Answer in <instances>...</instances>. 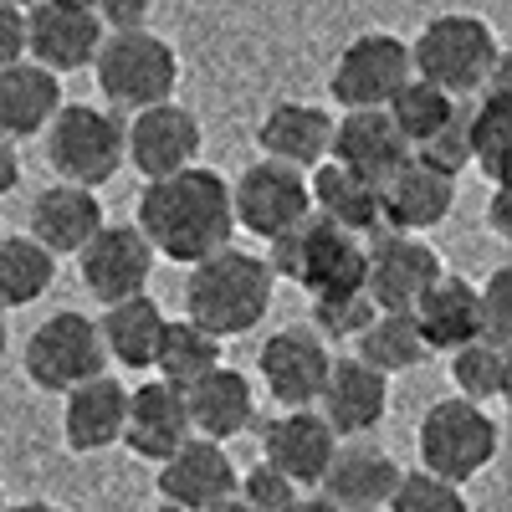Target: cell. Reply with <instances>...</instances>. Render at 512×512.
I'll list each match as a JSON object with an SVG mask.
<instances>
[{
  "instance_id": "cell-27",
  "label": "cell",
  "mask_w": 512,
  "mask_h": 512,
  "mask_svg": "<svg viewBox=\"0 0 512 512\" xmlns=\"http://www.w3.org/2000/svg\"><path fill=\"white\" fill-rule=\"evenodd\" d=\"M328 139H333V118L318 103H277L256 123V149H262V159L287 164L297 175H308V169H318L328 159Z\"/></svg>"
},
{
  "instance_id": "cell-20",
  "label": "cell",
  "mask_w": 512,
  "mask_h": 512,
  "mask_svg": "<svg viewBox=\"0 0 512 512\" xmlns=\"http://www.w3.org/2000/svg\"><path fill=\"white\" fill-rule=\"evenodd\" d=\"M328 159L338 169H349V175L369 180V185H384L410 159V144L395 134V123H390V113H384V108H359V113L333 118Z\"/></svg>"
},
{
  "instance_id": "cell-39",
  "label": "cell",
  "mask_w": 512,
  "mask_h": 512,
  "mask_svg": "<svg viewBox=\"0 0 512 512\" xmlns=\"http://www.w3.org/2000/svg\"><path fill=\"white\" fill-rule=\"evenodd\" d=\"M379 308L369 303V292H338V297H313V333L323 338H359L364 328H369V318H374Z\"/></svg>"
},
{
  "instance_id": "cell-6",
  "label": "cell",
  "mask_w": 512,
  "mask_h": 512,
  "mask_svg": "<svg viewBox=\"0 0 512 512\" xmlns=\"http://www.w3.org/2000/svg\"><path fill=\"white\" fill-rule=\"evenodd\" d=\"M497 446H502V431L497 420L472 405V400H436L431 410H425L420 431H415V451H420V472H431L441 482H472L482 477L487 466L497 461Z\"/></svg>"
},
{
  "instance_id": "cell-35",
  "label": "cell",
  "mask_w": 512,
  "mask_h": 512,
  "mask_svg": "<svg viewBox=\"0 0 512 512\" xmlns=\"http://www.w3.org/2000/svg\"><path fill=\"white\" fill-rule=\"evenodd\" d=\"M461 98H446L441 88H431V82H420V77H410L405 88L384 103V113H390V123H395V134L410 144V154L415 149H425L436 134H441V123L451 118V108H456Z\"/></svg>"
},
{
  "instance_id": "cell-19",
  "label": "cell",
  "mask_w": 512,
  "mask_h": 512,
  "mask_svg": "<svg viewBox=\"0 0 512 512\" xmlns=\"http://www.w3.org/2000/svg\"><path fill=\"white\" fill-rule=\"evenodd\" d=\"M154 487L169 507H180V512H210L216 502L236 497V466H231L226 446L190 436L175 456L159 461Z\"/></svg>"
},
{
  "instance_id": "cell-38",
  "label": "cell",
  "mask_w": 512,
  "mask_h": 512,
  "mask_svg": "<svg viewBox=\"0 0 512 512\" xmlns=\"http://www.w3.org/2000/svg\"><path fill=\"white\" fill-rule=\"evenodd\" d=\"M384 507L390 512H466V497H461L456 482H441V477L415 466V472H400V482H395Z\"/></svg>"
},
{
  "instance_id": "cell-1",
  "label": "cell",
  "mask_w": 512,
  "mask_h": 512,
  "mask_svg": "<svg viewBox=\"0 0 512 512\" xmlns=\"http://www.w3.org/2000/svg\"><path fill=\"white\" fill-rule=\"evenodd\" d=\"M139 236L149 241L154 256H169L180 267H195L216 256L236 236L231 216V185L205 164H190L180 175L149 180L139 190Z\"/></svg>"
},
{
  "instance_id": "cell-50",
  "label": "cell",
  "mask_w": 512,
  "mask_h": 512,
  "mask_svg": "<svg viewBox=\"0 0 512 512\" xmlns=\"http://www.w3.org/2000/svg\"><path fill=\"white\" fill-rule=\"evenodd\" d=\"M6 349H11V333H6V313H0V359H6Z\"/></svg>"
},
{
  "instance_id": "cell-11",
  "label": "cell",
  "mask_w": 512,
  "mask_h": 512,
  "mask_svg": "<svg viewBox=\"0 0 512 512\" xmlns=\"http://www.w3.org/2000/svg\"><path fill=\"white\" fill-rule=\"evenodd\" d=\"M441 256L436 246H425L420 236L400 231H374L364 241V292L379 313H405L415 308V297L441 277Z\"/></svg>"
},
{
  "instance_id": "cell-17",
  "label": "cell",
  "mask_w": 512,
  "mask_h": 512,
  "mask_svg": "<svg viewBox=\"0 0 512 512\" xmlns=\"http://www.w3.org/2000/svg\"><path fill=\"white\" fill-rule=\"evenodd\" d=\"M98 47H103V21L93 11L47 6V0H36L26 11V62L47 67L52 77L93 67Z\"/></svg>"
},
{
  "instance_id": "cell-49",
  "label": "cell",
  "mask_w": 512,
  "mask_h": 512,
  "mask_svg": "<svg viewBox=\"0 0 512 512\" xmlns=\"http://www.w3.org/2000/svg\"><path fill=\"white\" fill-rule=\"evenodd\" d=\"M47 6H72V11H93L98 0H47Z\"/></svg>"
},
{
  "instance_id": "cell-37",
  "label": "cell",
  "mask_w": 512,
  "mask_h": 512,
  "mask_svg": "<svg viewBox=\"0 0 512 512\" xmlns=\"http://www.w3.org/2000/svg\"><path fill=\"white\" fill-rule=\"evenodd\" d=\"M415 159L441 169V175H451V180L461 175L466 164H472V98H461L451 108V118L441 123V134L425 144V149H415Z\"/></svg>"
},
{
  "instance_id": "cell-41",
  "label": "cell",
  "mask_w": 512,
  "mask_h": 512,
  "mask_svg": "<svg viewBox=\"0 0 512 512\" xmlns=\"http://www.w3.org/2000/svg\"><path fill=\"white\" fill-rule=\"evenodd\" d=\"M236 497H241L251 512H287L303 492H297L282 472H272L267 461H256L251 472H236Z\"/></svg>"
},
{
  "instance_id": "cell-25",
  "label": "cell",
  "mask_w": 512,
  "mask_h": 512,
  "mask_svg": "<svg viewBox=\"0 0 512 512\" xmlns=\"http://www.w3.org/2000/svg\"><path fill=\"white\" fill-rule=\"evenodd\" d=\"M103 200L98 190H82V185H47L31 200V241L52 256H77L98 231H103Z\"/></svg>"
},
{
  "instance_id": "cell-23",
  "label": "cell",
  "mask_w": 512,
  "mask_h": 512,
  "mask_svg": "<svg viewBox=\"0 0 512 512\" xmlns=\"http://www.w3.org/2000/svg\"><path fill=\"white\" fill-rule=\"evenodd\" d=\"M134 456L144 461H164L190 441V420H185V400L180 390H169L164 379H144L139 390H128V410H123V436H118Z\"/></svg>"
},
{
  "instance_id": "cell-40",
  "label": "cell",
  "mask_w": 512,
  "mask_h": 512,
  "mask_svg": "<svg viewBox=\"0 0 512 512\" xmlns=\"http://www.w3.org/2000/svg\"><path fill=\"white\" fill-rule=\"evenodd\" d=\"M477 318H482V344L492 349L512 344V267H497L487 287H477Z\"/></svg>"
},
{
  "instance_id": "cell-48",
  "label": "cell",
  "mask_w": 512,
  "mask_h": 512,
  "mask_svg": "<svg viewBox=\"0 0 512 512\" xmlns=\"http://www.w3.org/2000/svg\"><path fill=\"white\" fill-rule=\"evenodd\" d=\"M210 512H251L241 497H226V502H216V507H210Z\"/></svg>"
},
{
  "instance_id": "cell-2",
  "label": "cell",
  "mask_w": 512,
  "mask_h": 512,
  "mask_svg": "<svg viewBox=\"0 0 512 512\" xmlns=\"http://www.w3.org/2000/svg\"><path fill=\"white\" fill-rule=\"evenodd\" d=\"M272 297H277V277L267 272L262 256H251L241 246H226V251H216V256H205V262L190 267L185 318L226 344V338H241L251 328H262Z\"/></svg>"
},
{
  "instance_id": "cell-24",
  "label": "cell",
  "mask_w": 512,
  "mask_h": 512,
  "mask_svg": "<svg viewBox=\"0 0 512 512\" xmlns=\"http://www.w3.org/2000/svg\"><path fill=\"white\" fill-rule=\"evenodd\" d=\"M410 318L420 328L425 354H456V349H466V344H477V338H482L477 287L466 277H451V272H441L431 287L415 297Z\"/></svg>"
},
{
  "instance_id": "cell-14",
  "label": "cell",
  "mask_w": 512,
  "mask_h": 512,
  "mask_svg": "<svg viewBox=\"0 0 512 512\" xmlns=\"http://www.w3.org/2000/svg\"><path fill=\"white\" fill-rule=\"evenodd\" d=\"M159 256L149 251V241L139 236V226H103L88 246L77 251V272L82 287L103 303H123V297H139L154 277Z\"/></svg>"
},
{
  "instance_id": "cell-5",
  "label": "cell",
  "mask_w": 512,
  "mask_h": 512,
  "mask_svg": "<svg viewBox=\"0 0 512 512\" xmlns=\"http://www.w3.org/2000/svg\"><path fill=\"white\" fill-rule=\"evenodd\" d=\"M98 72V93L123 108V113H144L154 103L175 98V82H180V57L164 36H154L149 26L134 31H108L103 47L93 57Z\"/></svg>"
},
{
  "instance_id": "cell-8",
  "label": "cell",
  "mask_w": 512,
  "mask_h": 512,
  "mask_svg": "<svg viewBox=\"0 0 512 512\" xmlns=\"http://www.w3.org/2000/svg\"><path fill=\"white\" fill-rule=\"evenodd\" d=\"M21 364H26V379L36 384V390H47V395H67V390H77L82 379L108 374L98 323L88 313H72V308L41 318L26 333Z\"/></svg>"
},
{
  "instance_id": "cell-4",
  "label": "cell",
  "mask_w": 512,
  "mask_h": 512,
  "mask_svg": "<svg viewBox=\"0 0 512 512\" xmlns=\"http://www.w3.org/2000/svg\"><path fill=\"white\" fill-rule=\"evenodd\" d=\"M272 256H262L277 282H297L308 297H338L364 292V241L333 231L328 221L308 216L277 241H267Z\"/></svg>"
},
{
  "instance_id": "cell-29",
  "label": "cell",
  "mask_w": 512,
  "mask_h": 512,
  "mask_svg": "<svg viewBox=\"0 0 512 512\" xmlns=\"http://www.w3.org/2000/svg\"><path fill=\"white\" fill-rule=\"evenodd\" d=\"M62 108V77H52L36 62H11L0 67V134L11 139H36Z\"/></svg>"
},
{
  "instance_id": "cell-16",
  "label": "cell",
  "mask_w": 512,
  "mask_h": 512,
  "mask_svg": "<svg viewBox=\"0 0 512 512\" xmlns=\"http://www.w3.org/2000/svg\"><path fill=\"white\" fill-rule=\"evenodd\" d=\"M318 415L338 441L369 436L384 425V415H390V379L374 374L359 359H333L323 390H318Z\"/></svg>"
},
{
  "instance_id": "cell-45",
  "label": "cell",
  "mask_w": 512,
  "mask_h": 512,
  "mask_svg": "<svg viewBox=\"0 0 512 512\" xmlns=\"http://www.w3.org/2000/svg\"><path fill=\"white\" fill-rule=\"evenodd\" d=\"M16 185H21V154H16V144L0 139V200H6Z\"/></svg>"
},
{
  "instance_id": "cell-43",
  "label": "cell",
  "mask_w": 512,
  "mask_h": 512,
  "mask_svg": "<svg viewBox=\"0 0 512 512\" xmlns=\"http://www.w3.org/2000/svg\"><path fill=\"white\" fill-rule=\"evenodd\" d=\"M26 62V11L0 6V67Z\"/></svg>"
},
{
  "instance_id": "cell-15",
  "label": "cell",
  "mask_w": 512,
  "mask_h": 512,
  "mask_svg": "<svg viewBox=\"0 0 512 512\" xmlns=\"http://www.w3.org/2000/svg\"><path fill=\"white\" fill-rule=\"evenodd\" d=\"M451 205H456V180L410 154L395 175L379 185V231L425 236L451 216Z\"/></svg>"
},
{
  "instance_id": "cell-12",
  "label": "cell",
  "mask_w": 512,
  "mask_h": 512,
  "mask_svg": "<svg viewBox=\"0 0 512 512\" xmlns=\"http://www.w3.org/2000/svg\"><path fill=\"white\" fill-rule=\"evenodd\" d=\"M231 216L241 231L262 236V241H277L282 231H292L297 221L313 216L308 205V175H297L287 164H251L241 169V180L231 185Z\"/></svg>"
},
{
  "instance_id": "cell-33",
  "label": "cell",
  "mask_w": 512,
  "mask_h": 512,
  "mask_svg": "<svg viewBox=\"0 0 512 512\" xmlns=\"http://www.w3.org/2000/svg\"><path fill=\"white\" fill-rule=\"evenodd\" d=\"M57 282V256L41 251L31 236H0V313L31 308Z\"/></svg>"
},
{
  "instance_id": "cell-9",
  "label": "cell",
  "mask_w": 512,
  "mask_h": 512,
  "mask_svg": "<svg viewBox=\"0 0 512 512\" xmlns=\"http://www.w3.org/2000/svg\"><path fill=\"white\" fill-rule=\"evenodd\" d=\"M410 77L415 72H410L405 41L390 31H364L338 52V62L328 72V93L344 113H359V108H384Z\"/></svg>"
},
{
  "instance_id": "cell-42",
  "label": "cell",
  "mask_w": 512,
  "mask_h": 512,
  "mask_svg": "<svg viewBox=\"0 0 512 512\" xmlns=\"http://www.w3.org/2000/svg\"><path fill=\"white\" fill-rule=\"evenodd\" d=\"M149 11H154V0H98V6H93V16L108 31H134V26L149 21Z\"/></svg>"
},
{
  "instance_id": "cell-47",
  "label": "cell",
  "mask_w": 512,
  "mask_h": 512,
  "mask_svg": "<svg viewBox=\"0 0 512 512\" xmlns=\"http://www.w3.org/2000/svg\"><path fill=\"white\" fill-rule=\"evenodd\" d=\"M6 512H67L57 502H41V497H26V502H6Z\"/></svg>"
},
{
  "instance_id": "cell-32",
  "label": "cell",
  "mask_w": 512,
  "mask_h": 512,
  "mask_svg": "<svg viewBox=\"0 0 512 512\" xmlns=\"http://www.w3.org/2000/svg\"><path fill=\"white\" fill-rule=\"evenodd\" d=\"M221 338H210L205 328H195L190 318H164L159 349H154V374L169 390H190L195 379H205L210 369H221Z\"/></svg>"
},
{
  "instance_id": "cell-3",
  "label": "cell",
  "mask_w": 512,
  "mask_h": 512,
  "mask_svg": "<svg viewBox=\"0 0 512 512\" xmlns=\"http://www.w3.org/2000/svg\"><path fill=\"white\" fill-rule=\"evenodd\" d=\"M410 47V72L420 82L441 88L446 98H477L492 72L502 67V41L497 31L482 21V16H466V11H446V16H431L420 26Z\"/></svg>"
},
{
  "instance_id": "cell-21",
  "label": "cell",
  "mask_w": 512,
  "mask_h": 512,
  "mask_svg": "<svg viewBox=\"0 0 512 512\" xmlns=\"http://www.w3.org/2000/svg\"><path fill=\"white\" fill-rule=\"evenodd\" d=\"M185 400V420H190V436L200 441H236L246 425L256 420V384L241 369H210L205 379H195L190 390H180Z\"/></svg>"
},
{
  "instance_id": "cell-53",
  "label": "cell",
  "mask_w": 512,
  "mask_h": 512,
  "mask_svg": "<svg viewBox=\"0 0 512 512\" xmlns=\"http://www.w3.org/2000/svg\"><path fill=\"white\" fill-rule=\"evenodd\" d=\"M0 512H6V487H0Z\"/></svg>"
},
{
  "instance_id": "cell-51",
  "label": "cell",
  "mask_w": 512,
  "mask_h": 512,
  "mask_svg": "<svg viewBox=\"0 0 512 512\" xmlns=\"http://www.w3.org/2000/svg\"><path fill=\"white\" fill-rule=\"evenodd\" d=\"M0 6H16V11H31V6H36V0H0Z\"/></svg>"
},
{
  "instance_id": "cell-34",
  "label": "cell",
  "mask_w": 512,
  "mask_h": 512,
  "mask_svg": "<svg viewBox=\"0 0 512 512\" xmlns=\"http://www.w3.org/2000/svg\"><path fill=\"white\" fill-rule=\"evenodd\" d=\"M359 344V364H369L374 374H405V369H415L420 359H425V344H420V328H415V318H410V308L405 313H374L369 318V328L354 338Z\"/></svg>"
},
{
  "instance_id": "cell-31",
  "label": "cell",
  "mask_w": 512,
  "mask_h": 512,
  "mask_svg": "<svg viewBox=\"0 0 512 512\" xmlns=\"http://www.w3.org/2000/svg\"><path fill=\"white\" fill-rule=\"evenodd\" d=\"M507 149H512V88H507V57L492 82L472 98V164L492 185H507Z\"/></svg>"
},
{
  "instance_id": "cell-10",
  "label": "cell",
  "mask_w": 512,
  "mask_h": 512,
  "mask_svg": "<svg viewBox=\"0 0 512 512\" xmlns=\"http://www.w3.org/2000/svg\"><path fill=\"white\" fill-rule=\"evenodd\" d=\"M205 149V128L185 103H154L144 113H134L123 123V164H134L144 185L164 180V175H180L190 169Z\"/></svg>"
},
{
  "instance_id": "cell-26",
  "label": "cell",
  "mask_w": 512,
  "mask_h": 512,
  "mask_svg": "<svg viewBox=\"0 0 512 512\" xmlns=\"http://www.w3.org/2000/svg\"><path fill=\"white\" fill-rule=\"evenodd\" d=\"M123 410H128V384L123 379H113V374L82 379L77 390H67V400H62V441L77 456H93V451L118 446Z\"/></svg>"
},
{
  "instance_id": "cell-7",
  "label": "cell",
  "mask_w": 512,
  "mask_h": 512,
  "mask_svg": "<svg viewBox=\"0 0 512 512\" xmlns=\"http://www.w3.org/2000/svg\"><path fill=\"white\" fill-rule=\"evenodd\" d=\"M47 164L62 185L103 190L123 169V118L93 103H62L47 123Z\"/></svg>"
},
{
  "instance_id": "cell-28",
  "label": "cell",
  "mask_w": 512,
  "mask_h": 512,
  "mask_svg": "<svg viewBox=\"0 0 512 512\" xmlns=\"http://www.w3.org/2000/svg\"><path fill=\"white\" fill-rule=\"evenodd\" d=\"M308 205H313L318 221H328L333 231H344V236L364 241V236L379 231V185L349 175V169H338L333 159L308 169Z\"/></svg>"
},
{
  "instance_id": "cell-30",
  "label": "cell",
  "mask_w": 512,
  "mask_h": 512,
  "mask_svg": "<svg viewBox=\"0 0 512 512\" xmlns=\"http://www.w3.org/2000/svg\"><path fill=\"white\" fill-rule=\"evenodd\" d=\"M98 323L103 338V354L123 369H154V349H159V333H164V308L154 297H123V303H108Z\"/></svg>"
},
{
  "instance_id": "cell-46",
  "label": "cell",
  "mask_w": 512,
  "mask_h": 512,
  "mask_svg": "<svg viewBox=\"0 0 512 512\" xmlns=\"http://www.w3.org/2000/svg\"><path fill=\"white\" fill-rule=\"evenodd\" d=\"M287 512H338V507H333L328 497H313V492H303V497H297Z\"/></svg>"
},
{
  "instance_id": "cell-22",
  "label": "cell",
  "mask_w": 512,
  "mask_h": 512,
  "mask_svg": "<svg viewBox=\"0 0 512 512\" xmlns=\"http://www.w3.org/2000/svg\"><path fill=\"white\" fill-rule=\"evenodd\" d=\"M400 482V461L390 451H379L369 441H338L328 472H323V497L338 507V512H379L384 502H390Z\"/></svg>"
},
{
  "instance_id": "cell-13",
  "label": "cell",
  "mask_w": 512,
  "mask_h": 512,
  "mask_svg": "<svg viewBox=\"0 0 512 512\" xmlns=\"http://www.w3.org/2000/svg\"><path fill=\"white\" fill-rule=\"evenodd\" d=\"M328 364H333V354L308 323L277 328L262 344V354H256V374H262L267 395L282 410H313L323 379H328Z\"/></svg>"
},
{
  "instance_id": "cell-52",
  "label": "cell",
  "mask_w": 512,
  "mask_h": 512,
  "mask_svg": "<svg viewBox=\"0 0 512 512\" xmlns=\"http://www.w3.org/2000/svg\"><path fill=\"white\" fill-rule=\"evenodd\" d=\"M149 512H180V507H169V502H159V507H149Z\"/></svg>"
},
{
  "instance_id": "cell-44",
  "label": "cell",
  "mask_w": 512,
  "mask_h": 512,
  "mask_svg": "<svg viewBox=\"0 0 512 512\" xmlns=\"http://www.w3.org/2000/svg\"><path fill=\"white\" fill-rule=\"evenodd\" d=\"M487 226L507 241L512 236V195H507V185H497L492 190V205H487Z\"/></svg>"
},
{
  "instance_id": "cell-54",
  "label": "cell",
  "mask_w": 512,
  "mask_h": 512,
  "mask_svg": "<svg viewBox=\"0 0 512 512\" xmlns=\"http://www.w3.org/2000/svg\"><path fill=\"white\" fill-rule=\"evenodd\" d=\"M0 236H6V231H0Z\"/></svg>"
},
{
  "instance_id": "cell-36",
  "label": "cell",
  "mask_w": 512,
  "mask_h": 512,
  "mask_svg": "<svg viewBox=\"0 0 512 512\" xmlns=\"http://www.w3.org/2000/svg\"><path fill=\"white\" fill-rule=\"evenodd\" d=\"M451 379H456V395L472 400V405H492L507 395V379H512V364H507V349H492V344H466L451 354Z\"/></svg>"
},
{
  "instance_id": "cell-18",
  "label": "cell",
  "mask_w": 512,
  "mask_h": 512,
  "mask_svg": "<svg viewBox=\"0 0 512 512\" xmlns=\"http://www.w3.org/2000/svg\"><path fill=\"white\" fill-rule=\"evenodd\" d=\"M338 451V436L323 425L318 410H282L262 425V461L282 472L297 492H313Z\"/></svg>"
}]
</instances>
